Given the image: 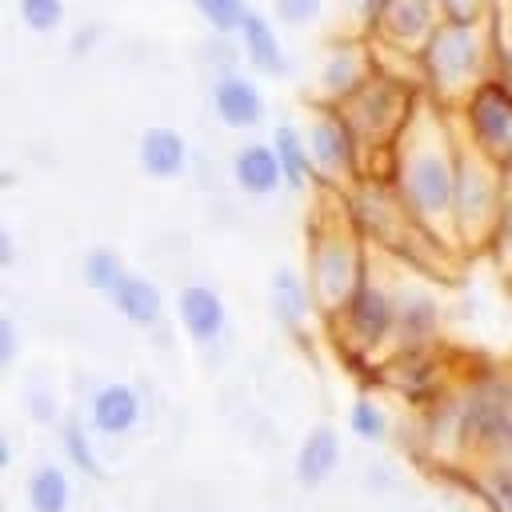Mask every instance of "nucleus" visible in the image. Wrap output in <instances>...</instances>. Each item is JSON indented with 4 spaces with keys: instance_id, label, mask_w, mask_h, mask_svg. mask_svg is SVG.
I'll list each match as a JSON object with an SVG mask.
<instances>
[{
    "instance_id": "1",
    "label": "nucleus",
    "mask_w": 512,
    "mask_h": 512,
    "mask_svg": "<svg viewBox=\"0 0 512 512\" xmlns=\"http://www.w3.org/2000/svg\"><path fill=\"white\" fill-rule=\"evenodd\" d=\"M456 152L460 144L428 108H416L412 124L392 148V188L424 236H452Z\"/></svg>"
},
{
    "instance_id": "2",
    "label": "nucleus",
    "mask_w": 512,
    "mask_h": 512,
    "mask_svg": "<svg viewBox=\"0 0 512 512\" xmlns=\"http://www.w3.org/2000/svg\"><path fill=\"white\" fill-rule=\"evenodd\" d=\"M420 80L436 100H464L484 76H492V40L484 28L468 24H440L428 44L416 52Z\"/></svg>"
},
{
    "instance_id": "3",
    "label": "nucleus",
    "mask_w": 512,
    "mask_h": 512,
    "mask_svg": "<svg viewBox=\"0 0 512 512\" xmlns=\"http://www.w3.org/2000/svg\"><path fill=\"white\" fill-rule=\"evenodd\" d=\"M508 192V172L496 168L488 156L460 144L456 152V192H452V236L460 244H488L496 212Z\"/></svg>"
},
{
    "instance_id": "4",
    "label": "nucleus",
    "mask_w": 512,
    "mask_h": 512,
    "mask_svg": "<svg viewBox=\"0 0 512 512\" xmlns=\"http://www.w3.org/2000/svg\"><path fill=\"white\" fill-rule=\"evenodd\" d=\"M364 236L340 220V224H316L308 236V260H304V276L316 292V304L324 312H336L340 300L356 288V280L368 272V256H364Z\"/></svg>"
},
{
    "instance_id": "5",
    "label": "nucleus",
    "mask_w": 512,
    "mask_h": 512,
    "mask_svg": "<svg viewBox=\"0 0 512 512\" xmlns=\"http://www.w3.org/2000/svg\"><path fill=\"white\" fill-rule=\"evenodd\" d=\"M460 128L464 144L488 156L496 168L512 176V84L500 76H484L460 100Z\"/></svg>"
},
{
    "instance_id": "6",
    "label": "nucleus",
    "mask_w": 512,
    "mask_h": 512,
    "mask_svg": "<svg viewBox=\"0 0 512 512\" xmlns=\"http://www.w3.org/2000/svg\"><path fill=\"white\" fill-rule=\"evenodd\" d=\"M416 108L420 104L412 100V92L396 76H388V72H376L356 96L344 100V112L352 116V124H356V132L364 140V152L396 148V140L412 124Z\"/></svg>"
},
{
    "instance_id": "7",
    "label": "nucleus",
    "mask_w": 512,
    "mask_h": 512,
    "mask_svg": "<svg viewBox=\"0 0 512 512\" xmlns=\"http://www.w3.org/2000/svg\"><path fill=\"white\" fill-rule=\"evenodd\" d=\"M460 396H464L468 448L472 456H488L512 412V372L492 360H472L460 380Z\"/></svg>"
},
{
    "instance_id": "8",
    "label": "nucleus",
    "mask_w": 512,
    "mask_h": 512,
    "mask_svg": "<svg viewBox=\"0 0 512 512\" xmlns=\"http://www.w3.org/2000/svg\"><path fill=\"white\" fill-rule=\"evenodd\" d=\"M304 136H308V148H312V160H316V180L348 184V180L360 176V160L368 152H364V140H360L352 116L344 112V104L320 100L312 108V120L304 124Z\"/></svg>"
},
{
    "instance_id": "9",
    "label": "nucleus",
    "mask_w": 512,
    "mask_h": 512,
    "mask_svg": "<svg viewBox=\"0 0 512 512\" xmlns=\"http://www.w3.org/2000/svg\"><path fill=\"white\" fill-rule=\"evenodd\" d=\"M332 320H336V336L356 348L368 352L396 348V288H384L380 280H372V272H364L356 288L340 300Z\"/></svg>"
},
{
    "instance_id": "10",
    "label": "nucleus",
    "mask_w": 512,
    "mask_h": 512,
    "mask_svg": "<svg viewBox=\"0 0 512 512\" xmlns=\"http://www.w3.org/2000/svg\"><path fill=\"white\" fill-rule=\"evenodd\" d=\"M348 224L368 236V240H380V244H400L416 224L412 216L404 212L400 196L392 184H380V180H352L348 184Z\"/></svg>"
},
{
    "instance_id": "11",
    "label": "nucleus",
    "mask_w": 512,
    "mask_h": 512,
    "mask_svg": "<svg viewBox=\"0 0 512 512\" xmlns=\"http://www.w3.org/2000/svg\"><path fill=\"white\" fill-rule=\"evenodd\" d=\"M388 388H396L404 396V404L420 412V408H428L432 400H440L448 392L444 364L432 356V348H392Z\"/></svg>"
},
{
    "instance_id": "12",
    "label": "nucleus",
    "mask_w": 512,
    "mask_h": 512,
    "mask_svg": "<svg viewBox=\"0 0 512 512\" xmlns=\"http://www.w3.org/2000/svg\"><path fill=\"white\" fill-rule=\"evenodd\" d=\"M416 428L420 440L432 456H472L468 448V424H464V396L460 388H448L440 400H432L428 408L416 412Z\"/></svg>"
},
{
    "instance_id": "13",
    "label": "nucleus",
    "mask_w": 512,
    "mask_h": 512,
    "mask_svg": "<svg viewBox=\"0 0 512 512\" xmlns=\"http://www.w3.org/2000/svg\"><path fill=\"white\" fill-rule=\"evenodd\" d=\"M440 300L420 284L396 288V348H432L440 336Z\"/></svg>"
},
{
    "instance_id": "14",
    "label": "nucleus",
    "mask_w": 512,
    "mask_h": 512,
    "mask_svg": "<svg viewBox=\"0 0 512 512\" xmlns=\"http://www.w3.org/2000/svg\"><path fill=\"white\" fill-rule=\"evenodd\" d=\"M376 76L372 68V52L360 40H340L328 48L324 64H320V92L332 104H344L348 96H356L368 80Z\"/></svg>"
},
{
    "instance_id": "15",
    "label": "nucleus",
    "mask_w": 512,
    "mask_h": 512,
    "mask_svg": "<svg viewBox=\"0 0 512 512\" xmlns=\"http://www.w3.org/2000/svg\"><path fill=\"white\" fill-rule=\"evenodd\" d=\"M144 420V400L132 384H100L92 396H88V424L96 436H108V440H120L128 432H136Z\"/></svg>"
},
{
    "instance_id": "16",
    "label": "nucleus",
    "mask_w": 512,
    "mask_h": 512,
    "mask_svg": "<svg viewBox=\"0 0 512 512\" xmlns=\"http://www.w3.org/2000/svg\"><path fill=\"white\" fill-rule=\"evenodd\" d=\"M444 24L440 16V0H392L388 16L380 24V40L400 48V52H420L428 44V36Z\"/></svg>"
},
{
    "instance_id": "17",
    "label": "nucleus",
    "mask_w": 512,
    "mask_h": 512,
    "mask_svg": "<svg viewBox=\"0 0 512 512\" xmlns=\"http://www.w3.org/2000/svg\"><path fill=\"white\" fill-rule=\"evenodd\" d=\"M212 112L228 128H260L268 116V104H264V92L256 88V80H248L240 72H224L212 84Z\"/></svg>"
},
{
    "instance_id": "18",
    "label": "nucleus",
    "mask_w": 512,
    "mask_h": 512,
    "mask_svg": "<svg viewBox=\"0 0 512 512\" xmlns=\"http://www.w3.org/2000/svg\"><path fill=\"white\" fill-rule=\"evenodd\" d=\"M176 320H180V328H184L188 340L216 344L224 336V328H228V308L216 296V288H208V284H184L176 292Z\"/></svg>"
},
{
    "instance_id": "19",
    "label": "nucleus",
    "mask_w": 512,
    "mask_h": 512,
    "mask_svg": "<svg viewBox=\"0 0 512 512\" xmlns=\"http://www.w3.org/2000/svg\"><path fill=\"white\" fill-rule=\"evenodd\" d=\"M232 180H236V188H240L244 196H256V200L272 196V192L284 184L280 156H276L272 140H268V144H264V140L240 144L236 156H232Z\"/></svg>"
},
{
    "instance_id": "20",
    "label": "nucleus",
    "mask_w": 512,
    "mask_h": 512,
    "mask_svg": "<svg viewBox=\"0 0 512 512\" xmlns=\"http://www.w3.org/2000/svg\"><path fill=\"white\" fill-rule=\"evenodd\" d=\"M268 304H272V316H276V324H280L284 332H300V328L308 324L312 308H320V304H316V292H312V284H308V276L296 272V268H276V272H272Z\"/></svg>"
},
{
    "instance_id": "21",
    "label": "nucleus",
    "mask_w": 512,
    "mask_h": 512,
    "mask_svg": "<svg viewBox=\"0 0 512 512\" xmlns=\"http://www.w3.org/2000/svg\"><path fill=\"white\" fill-rule=\"evenodd\" d=\"M340 468V432L332 424H312L296 448V480L300 488H320Z\"/></svg>"
},
{
    "instance_id": "22",
    "label": "nucleus",
    "mask_w": 512,
    "mask_h": 512,
    "mask_svg": "<svg viewBox=\"0 0 512 512\" xmlns=\"http://www.w3.org/2000/svg\"><path fill=\"white\" fill-rule=\"evenodd\" d=\"M240 56L244 64L256 72V76H280L284 72V44H280V32L276 24L264 16V12H248L244 28H240Z\"/></svg>"
},
{
    "instance_id": "23",
    "label": "nucleus",
    "mask_w": 512,
    "mask_h": 512,
    "mask_svg": "<svg viewBox=\"0 0 512 512\" xmlns=\"http://www.w3.org/2000/svg\"><path fill=\"white\" fill-rule=\"evenodd\" d=\"M136 160H140V172L144 176H152V180H176L188 168V144L172 128H148L140 136V144H136Z\"/></svg>"
},
{
    "instance_id": "24",
    "label": "nucleus",
    "mask_w": 512,
    "mask_h": 512,
    "mask_svg": "<svg viewBox=\"0 0 512 512\" xmlns=\"http://www.w3.org/2000/svg\"><path fill=\"white\" fill-rule=\"evenodd\" d=\"M108 304L132 324V328H156L164 316V296L160 288L140 276V272H124V280L116 284V292L108 296Z\"/></svg>"
},
{
    "instance_id": "25",
    "label": "nucleus",
    "mask_w": 512,
    "mask_h": 512,
    "mask_svg": "<svg viewBox=\"0 0 512 512\" xmlns=\"http://www.w3.org/2000/svg\"><path fill=\"white\" fill-rule=\"evenodd\" d=\"M272 148H276V156H280V172H284V184L288 188H308L312 180H316V160H312V148H308V136H304V128H296V124H276V132H272Z\"/></svg>"
},
{
    "instance_id": "26",
    "label": "nucleus",
    "mask_w": 512,
    "mask_h": 512,
    "mask_svg": "<svg viewBox=\"0 0 512 512\" xmlns=\"http://www.w3.org/2000/svg\"><path fill=\"white\" fill-rule=\"evenodd\" d=\"M32 512H68L72 508V472L68 464H36L24 484Z\"/></svg>"
},
{
    "instance_id": "27",
    "label": "nucleus",
    "mask_w": 512,
    "mask_h": 512,
    "mask_svg": "<svg viewBox=\"0 0 512 512\" xmlns=\"http://www.w3.org/2000/svg\"><path fill=\"white\" fill-rule=\"evenodd\" d=\"M56 436H60V452H64V464L80 476H100L104 464L96 456V432L88 420H60L56 424Z\"/></svg>"
},
{
    "instance_id": "28",
    "label": "nucleus",
    "mask_w": 512,
    "mask_h": 512,
    "mask_svg": "<svg viewBox=\"0 0 512 512\" xmlns=\"http://www.w3.org/2000/svg\"><path fill=\"white\" fill-rule=\"evenodd\" d=\"M472 484H476V496L484 500L488 512H512V464L508 460L476 456Z\"/></svg>"
},
{
    "instance_id": "29",
    "label": "nucleus",
    "mask_w": 512,
    "mask_h": 512,
    "mask_svg": "<svg viewBox=\"0 0 512 512\" xmlns=\"http://www.w3.org/2000/svg\"><path fill=\"white\" fill-rule=\"evenodd\" d=\"M124 260L112 252V248H88L84 252V264H80V276H84V284L88 288H96L104 300L116 292V284L124 280Z\"/></svg>"
},
{
    "instance_id": "30",
    "label": "nucleus",
    "mask_w": 512,
    "mask_h": 512,
    "mask_svg": "<svg viewBox=\"0 0 512 512\" xmlns=\"http://www.w3.org/2000/svg\"><path fill=\"white\" fill-rule=\"evenodd\" d=\"M348 428H352V436H360V440H368V444H380V440L392 432V420H388L384 404L364 392V396H356V400L348 404Z\"/></svg>"
},
{
    "instance_id": "31",
    "label": "nucleus",
    "mask_w": 512,
    "mask_h": 512,
    "mask_svg": "<svg viewBox=\"0 0 512 512\" xmlns=\"http://www.w3.org/2000/svg\"><path fill=\"white\" fill-rule=\"evenodd\" d=\"M192 4H196L200 20L220 36H240V28H244V20L252 12L248 0H192Z\"/></svg>"
},
{
    "instance_id": "32",
    "label": "nucleus",
    "mask_w": 512,
    "mask_h": 512,
    "mask_svg": "<svg viewBox=\"0 0 512 512\" xmlns=\"http://www.w3.org/2000/svg\"><path fill=\"white\" fill-rule=\"evenodd\" d=\"M16 12H20V24L40 36L64 24V0H16Z\"/></svg>"
},
{
    "instance_id": "33",
    "label": "nucleus",
    "mask_w": 512,
    "mask_h": 512,
    "mask_svg": "<svg viewBox=\"0 0 512 512\" xmlns=\"http://www.w3.org/2000/svg\"><path fill=\"white\" fill-rule=\"evenodd\" d=\"M488 252L496 256L500 268L512 272V176H508V192H504V204L496 212V224L488 232Z\"/></svg>"
},
{
    "instance_id": "34",
    "label": "nucleus",
    "mask_w": 512,
    "mask_h": 512,
    "mask_svg": "<svg viewBox=\"0 0 512 512\" xmlns=\"http://www.w3.org/2000/svg\"><path fill=\"white\" fill-rule=\"evenodd\" d=\"M324 0H272V16L284 24V28H304L320 16Z\"/></svg>"
},
{
    "instance_id": "35",
    "label": "nucleus",
    "mask_w": 512,
    "mask_h": 512,
    "mask_svg": "<svg viewBox=\"0 0 512 512\" xmlns=\"http://www.w3.org/2000/svg\"><path fill=\"white\" fill-rule=\"evenodd\" d=\"M440 16H444V24L480 28V20H484V0H440Z\"/></svg>"
},
{
    "instance_id": "36",
    "label": "nucleus",
    "mask_w": 512,
    "mask_h": 512,
    "mask_svg": "<svg viewBox=\"0 0 512 512\" xmlns=\"http://www.w3.org/2000/svg\"><path fill=\"white\" fill-rule=\"evenodd\" d=\"M20 352V332H16V320L12 316H0V368H8Z\"/></svg>"
},
{
    "instance_id": "37",
    "label": "nucleus",
    "mask_w": 512,
    "mask_h": 512,
    "mask_svg": "<svg viewBox=\"0 0 512 512\" xmlns=\"http://www.w3.org/2000/svg\"><path fill=\"white\" fill-rule=\"evenodd\" d=\"M388 4L392 0H356V12H360V24L376 36L380 32V24H384V16H388Z\"/></svg>"
},
{
    "instance_id": "38",
    "label": "nucleus",
    "mask_w": 512,
    "mask_h": 512,
    "mask_svg": "<svg viewBox=\"0 0 512 512\" xmlns=\"http://www.w3.org/2000/svg\"><path fill=\"white\" fill-rule=\"evenodd\" d=\"M28 412H32V420H40V424H52L56 420V396L52 392H28Z\"/></svg>"
},
{
    "instance_id": "39",
    "label": "nucleus",
    "mask_w": 512,
    "mask_h": 512,
    "mask_svg": "<svg viewBox=\"0 0 512 512\" xmlns=\"http://www.w3.org/2000/svg\"><path fill=\"white\" fill-rule=\"evenodd\" d=\"M488 456H496V460H508L512 464V412H508V420H504V428H500V436H496V444H492V452Z\"/></svg>"
},
{
    "instance_id": "40",
    "label": "nucleus",
    "mask_w": 512,
    "mask_h": 512,
    "mask_svg": "<svg viewBox=\"0 0 512 512\" xmlns=\"http://www.w3.org/2000/svg\"><path fill=\"white\" fill-rule=\"evenodd\" d=\"M12 260H16V244H12V232H8V228H0V264L8 268Z\"/></svg>"
},
{
    "instance_id": "41",
    "label": "nucleus",
    "mask_w": 512,
    "mask_h": 512,
    "mask_svg": "<svg viewBox=\"0 0 512 512\" xmlns=\"http://www.w3.org/2000/svg\"><path fill=\"white\" fill-rule=\"evenodd\" d=\"M8 468H12V440L0 436V472H8Z\"/></svg>"
}]
</instances>
